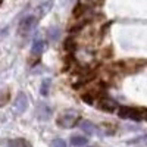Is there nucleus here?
<instances>
[{
	"label": "nucleus",
	"instance_id": "f03ea898",
	"mask_svg": "<svg viewBox=\"0 0 147 147\" xmlns=\"http://www.w3.org/2000/svg\"><path fill=\"white\" fill-rule=\"evenodd\" d=\"M77 121H78V116L75 112H66L57 118V125L62 128H72L77 125Z\"/></svg>",
	"mask_w": 147,
	"mask_h": 147
},
{
	"label": "nucleus",
	"instance_id": "39448f33",
	"mask_svg": "<svg viewBox=\"0 0 147 147\" xmlns=\"http://www.w3.org/2000/svg\"><path fill=\"white\" fill-rule=\"evenodd\" d=\"M27 106H28L27 96L24 94V93H19L18 97H16V100H15V109H16V112L18 113H22L24 110L27 109Z\"/></svg>",
	"mask_w": 147,
	"mask_h": 147
},
{
	"label": "nucleus",
	"instance_id": "2eb2a0df",
	"mask_svg": "<svg viewBox=\"0 0 147 147\" xmlns=\"http://www.w3.org/2000/svg\"><path fill=\"white\" fill-rule=\"evenodd\" d=\"M143 119L147 121V110H146V112H143Z\"/></svg>",
	"mask_w": 147,
	"mask_h": 147
},
{
	"label": "nucleus",
	"instance_id": "ddd939ff",
	"mask_svg": "<svg viewBox=\"0 0 147 147\" xmlns=\"http://www.w3.org/2000/svg\"><path fill=\"white\" fill-rule=\"evenodd\" d=\"M144 140H147V134H144V136H141V137H137V138L129 140L128 144H138V143H141V141H144Z\"/></svg>",
	"mask_w": 147,
	"mask_h": 147
},
{
	"label": "nucleus",
	"instance_id": "6e6552de",
	"mask_svg": "<svg viewBox=\"0 0 147 147\" xmlns=\"http://www.w3.org/2000/svg\"><path fill=\"white\" fill-rule=\"evenodd\" d=\"M71 143H72V146H75V147H82L85 144H88V138H85L82 136H72L71 137Z\"/></svg>",
	"mask_w": 147,
	"mask_h": 147
},
{
	"label": "nucleus",
	"instance_id": "9b49d317",
	"mask_svg": "<svg viewBox=\"0 0 147 147\" xmlns=\"http://www.w3.org/2000/svg\"><path fill=\"white\" fill-rule=\"evenodd\" d=\"M49 88H50V80H44L41 82V87H40V93L41 96H49Z\"/></svg>",
	"mask_w": 147,
	"mask_h": 147
},
{
	"label": "nucleus",
	"instance_id": "1a4fd4ad",
	"mask_svg": "<svg viewBox=\"0 0 147 147\" xmlns=\"http://www.w3.org/2000/svg\"><path fill=\"white\" fill-rule=\"evenodd\" d=\"M7 147H31V144L24 138H18V140H10L7 143Z\"/></svg>",
	"mask_w": 147,
	"mask_h": 147
},
{
	"label": "nucleus",
	"instance_id": "7ed1b4c3",
	"mask_svg": "<svg viewBox=\"0 0 147 147\" xmlns=\"http://www.w3.org/2000/svg\"><path fill=\"white\" fill-rule=\"evenodd\" d=\"M34 27H35V16H34V15H28L27 18H24V19L19 22L18 31H19V34H22V35H27Z\"/></svg>",
	"mask_w": 147,
	"mask_h": 147
},
{
	"label": "nucleus",
	"instance_id": "20e7f679",
	"mask_svg": "<svg viewBox=\"0 0 147 147\" xmlns=\"http://www.w3.org/2000/svg\"><path fill=\"white\" fill-rule=\"evenodd\" d=\"M99 105H100L99 107L106 110V112H116V110L119 109L118 103L113 99H109V97H105V96H102L99 99Z\"/></svg>",
	"mask_w": 147,
	"mask_h": 147
},
{
	"label": "nucleus",
	"instance_id": "f8f14e48",
	"mask_svg": "<svg viewBox=\"0 0 147 147\" xmlns=\"http://www.w3.org/2000/svg\"><path fill=\"white\" fill-rule=\"evenodd\" d=\"M59 35H60V28L59 27H55V28H52L50 31H49V38L53 40V41H56L59 38Z\"/></svg>",
	"mask_w": 147,
	"mask_h": 147
},
{
	"label": "nucleus",
	"instance_id": "423d86ee",
	"mask_svg": "<svg viewBox=\"0 0 147 147\" xmlns=\"http://www.w3.org/2000/svg\"><path fill=\"white\" fill-rule=\"evenodd\" d=\"M80 128H81L84 132H87L88 136H94V134H97L96 129H99V128H97V127L93 124V122H88V121L81 122V124H80Z\"/></svg>",
	"mask_w": 147,
	"mask_h": 147
},
{
	"label": "nucleus",
	"instance_id": "4468645a",
	"mask_svg": "<svg viewBox=\"0 0 147 147\" xmlns=\"http://www.w3.org/2000/svg\"><path fill=\"white\" fill-rule=\"evenodd\" d=\"M52 146H53V147H68L66 141H65V140H62V138H57V140H55Z\"/></svg>",
	"mask_w": 147,
	"mask_h": 147
},
{
	"label": "nucleus",
	"instance_id": "9d476101",
	"mask_svg": "<svg viewBox=\"0 0 147 147\" xmlns=\"http://www.w3.org/2000/svg\"><path fill=\"white\" fill-rule=\"evenodd\" d=\"M53 6V0H46V2H43L40 6H38V13L43 16V15H46L49 10H50V7Z\"/></svg>",
	"mask_w": 147,
	"mask_h": 147
},
{
	"label": "nucleus",
	"instance_id": "f257e3e1",
	"mask_svg": "<svg viewBox=\"0 0 147 147\" xmlns=\"http://www.w3.org/2000/svg\"><path fill=\"white\" fill-rule=\"evenodd\" d=\"M118 115L122 119H131V121H141L143 119V110L129 107V106H121L118 109Z\"/></svg>",
	"mask_w": 147,
	"mask_h": 147
},
{
	"label": "nucleus",
	"instance_id": "0eeeda50",
	"mask_svg": "<svg viewBox=\"0 0 147 147\" xmlns=\"http://www.w3.org/2000/svg\"><path fill=\"white\" fill-rule=\"evenodd\" d=\"M43 50H44V41L40 37H35L34 41H32V49H31L32 55H41Z\"/></svg>",
	"mask_w": 147,
	"mask_h": 147
}]
</instances>
